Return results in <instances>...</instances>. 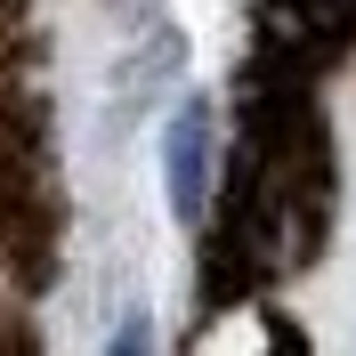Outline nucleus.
<instances>
[{
	"instance_id": "f257e3e1",
	"label": "nucleus",
	"mask_w": 356,
	"mask_h": 356,
	"mask_svg": "<svg viewBox=\"0 0 356 356\" xmlns=\"http://www.w3.org/2000/svg\"><path fill=\"white\" fill-rule=\"evenodd\" d=\"M162 195L186 227L202 219V202H211V106L186 97L170 113V130H162Z\"/></svg>"
}]
</instances>
